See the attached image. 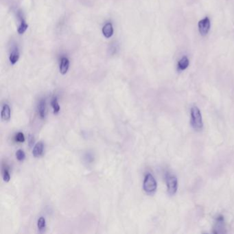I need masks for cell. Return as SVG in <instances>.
I'll use <instances>...</instances> for the list:
<instances>
[{"label": "cell", "mask_w": 234, "mask_h": 234, "mask_svg": "<svg viewBox=\"0 0 234 234\" xmlns=\"http://www.w3.org/2000/svg\"><path fill=\"white\" fill-rule=\"evenodd\" d=\"M191 124L195 130H201L203 127L201 113L197 107L191 108Z\"/></svg>", "instance_id": "obj_1"}, {"label": "cell", "mask_w": 234, "mask_h": 234, "mask_svg": "<svg viewBox=\"0 0 234 234\" xmlns=\"http://www.w3.org/2000/svg\"><path fill=\"white\" fill-rule=\"evenodd\" d=\"M157 184L154 176L151 173H148L145 176L144 181L143 184V188L147 194H152L157 190Z\"/></svg>", "instance_id": "obj_2"}, {"label": "cell", "mask_w": 234, "mask_h": 234, "mask_svg": "<svg viewBox=\"0 0 234 234\" xmlns=\"http://www.w3.org/2000/svg\"><path fill=\"white\" fill-rule=\"evenodd\" d=\"M166 184L167 188V192L169 194L174 195L175 194L178 188V181L177 178L174 175H167L166 176Z\"/></svg>", "instance_id": "obj_3"}, {"label": "cell", "mask_w": 234, "mask_h": 234, "mask_svg": "<svg viewBox=\"0 0 234 234\" xmlns=\"http://www.w3.org/2000/svg\"><path fill=\"white\" fill-rule=\"evenodd\" d=\"M198 28L200 35L205 37L208 34L211 28V22L208 17H204L198 23Z\"/></svg>", "instance_id": "obj_4"}, {"label": "cell", "mask_w": 234, "mask_h": 234, "mask_svg": "<svg viewBox=\"0 0 234 234\" xmlns=\"http://www.w3.org/2000/svg\"><path fill=\"white\" fill-rule=\"evenodd\" d=\"M225 229L224 226V219L223 216L220 215L216 218V223L214 227V233H225L223 230Z\"/></svg>", "instance_id": "obj_5"}, {"label": "cell", "mask_w": 234, "mask_h": 234, "mask_svg": "<svg viewBox=\"0 0 234 234\" xmlns=\"http://www.w3.org/2000/svg\"><path fill=\"white\" fill-rule=\"evenodd\" d=\"M18 17H19L20 23L19 27H18L17 32L19 34H22L26 31V30L28 29V25L26 23V22L23 17L22 12H19V13H18Z\"/></svg>", "instance_id": "obj_6"}, {"label": "cell", "mask_w": 234, "mask_h": 234, "mask_svg": "<svg viewBox=\"0 0 234 234\" xmlns=\"http://www.w3.org/2000/svg\"><path fill=\"white\" fill-rule=\"evenodd\" d=\"M190 65V60L187 56H183L177 63V69L180 71L185 70Z\"/></svg>", "instance_id": "obj_7"}, {"label": "cell", "mask_w": 234, "mask_h": 234, "mask_svg": "<svg viewBox=\"0 0 234 234\" xmlns=\"http://www.w3.org/2000/svg\"><path fill=\"white\" fill-rule=\"evenodd\" d=\"M19 52L17 46H14L12 48L11 52L9 56V61L12 65H14L19 61Z\"/></svg>", "instance_id": "obj_8"}, {"label": "cell", "mask_w": 234, "mask_h": 234, "mask_svg": "<svg viewBox=\"0 0 234 234\" xmlns=\"http://www.w3.org/2000/svg\"><path fill=\"white\" fill-rule=\"evenodd\" d=\"M38 113L41 118H45L47 114V106L46 101L45 99H42L38 104Z\"/></svg>", "instance_id": "obj_9"}, {"label": "cell", "mask_w": 234, "mask_h": 234, "mask_svg": "<svg viewBox=\"0 0 234 234\" xmlns=\"http://www.w3.org/2000/svg\"><path fill=\"white\" fill-rule=\"evenodd\" d=\"M69 67H70V61L66 57H63L61 60V63H60V72L63 75L65 74L68 71Z\"/></svg>", "instance_id": "obj_10"}, {"label": "cell", "mask_w": 234, "mask_h": 234, "mask_svg": "<svg viewBox=\"0 0 234 234\" xmlns=\"http://www.w3.org/2000/svg\"><path fill=\"white\" fill-rule=\"evenodd\" d=\"M11 116L10 108L8 104H4L2 108L1 112V117L3 120L5 122H8L10 120Z\"/></svg>", "instance_id": "obj_11"}, {"label": "cell", "mask_w": 234, "mask_h": 234, "mask_svg": "<svg viewBox=\"0 0 234 234\" xmlns=\"http://www.w3.org/2000/svg\"><path fill=\"white\" fill-rule=\"evenodd\" d=\"M103 34L107 38H111L113 34V28L111 23H107L103 28Z\"/></svg>", "instance_id": "obj_12"}, {"label": "cell", "mask_w": 234, "mask_h": 234, "mask_svg": "<svg viewBox=\"0 0 234 234\" xmlns=\"http://www.w3.org/2000/svg\"><path fill=\"white\" fill-rule=\"evenodd\" d=\"M43 143L42 142H38L36 144L33 148L32 154L34 157H39L43 153Z\"/></svg>", "instance_id": "obj_13"}, {"label": "cell", "mask_w": 234, "mask_h": 234, "mask_svg": "<svg viewBox=\"0 0 234 234\" xmlns=\"http://www.w3.org/2000/svg\"><path fill=\"white\" fill-rule=\"evenodd\" d=\"M51 105H52V107L53 108V111H54V113H58L59 111H60V106H59V104L58 103V98H57L56 96L52 98V101H51Z\"/></svg>", "instance_id": "obj_14"}, {"label": "cell", "mask_w": 234, "mask_h": 234, "mask_svg": "<svg viewBox=\"0 0 234 234\" xmlns=\"http://www.w3.org/2000/svg\"><path fill=\"white\" fill-rule=\"evenodd\" d=\"M37 227H38V231H39L40 232H44L46 227V219H45V218L43 217L39 218V219L38 220Z\"/></svg>", "instance_id": "obj_15"}, {"label": "cell", "mask_w": 234, "mask_h": 234, "mask_svg": "<svg viewBox=\"0 0 234 234\" xmlns=\"http://www.w3.org/2000/svg\"><path fill=\"white\" fill-rule=\"evenodd\" d=\"M3 179H4L5 182H9L10 180V173H9V171L7 167H4V168H3Z\"/></svg>", "instance_id": "obj_16"}, {"label": "cell", "mask_w": 234, "mask_h": 234, "mask_svg": "<svg viewBox=\"0 0 234 234\" xmlns=\"http://www.w3.org/2000/svg\"><path fill=\"white\" fill-rule=\"evenodd\" d=\"M16 157L19 161H22L25 159L26 155L22 150H18L16 152Z\"/></svg>", "instance_id": "obj_17"}, {"label": "cell", "mask_w": 234, "mask_h": 234, "mask_svg": "<svg viewBox=\"0 0 234 234\" xmlns=\"http://www.w3.org/2000/svg\"><path fill=\"white\" fill-rule=\"evenodd\" d=\"M15 141L17 142L23 143L25 142V137L24 135L22 132H19V133L16 134L15 135Z\"/></svg>", "instance_id": "obj_18"}, {"label": "cell", "mask_w": 234, "mask_h": 234, "mask_svg": "<svg viewBox=\"0 0 234 234\" xmlns=\"http://www.w3.org/2000/svg\"><path fill=\"white\" fill-rule=\"evenodd\" d=\"M28 143H29V146L30 147H32L33 145H34V137L33 135H29V137H28Z\"/></svg>", "instance_id": "obj_19"}]
</instances>
